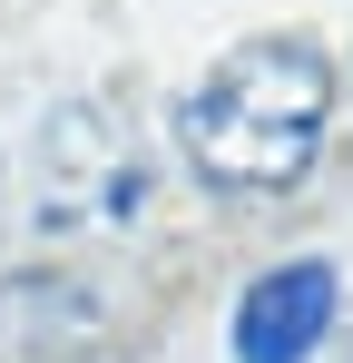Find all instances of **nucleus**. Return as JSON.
<instances>
[{
    "instance_id": "20e7f679",
    "label": "nucleus",
    "mask_w": 353,
    "mask_h": 363,
    "mask_svg": "<svg viewBox=\"0 0 353 363\" xmlns=\"http://www.w3.org/2000/svg\"><path fill=\"white\" fill-rule=\"evenodd\" d=\"M99 334H108V314L69 275H10L0 285V354H20V363H89Z\"/></svg>"
},
{
    "instance_id": "7ed1b4c3",
    "label": "nucleus",
    "mask_w": 353,
    "mask_h": 363,
    "mask_svg": "<svg viewBox=\"0 0 353 363\" xmlns=\"http://www.w3.org/2000/svg\"><path fill=\"white\" fill-rule=\"evenodd\" d=\"M324 334H334V265L324 255H294L235 295V363H304Z\"/></svg>"
},
{
    "instance_id": "f03ea898",
    "label": "nucleus",
    "mask_w": 353,
    "mask_h": 363,
    "mask_svg": "<svg viewBox=\"0 0 353 363\" xmlns=\"http://www.w3.org/2000/svg\"><path fill=\"white\" fill-rule=\"evenodd\" d=\"M40 206L59 226H128L147 206V157L138 138L99 108H59L40 128Z\"/></svg>"
},
{
    "instance_id": "f257e3e1",
    "label": "nucleus",
    "mask_w": 353,
    "mask_h": 363,
    "mask_svg": "<svg viewBox=\"0 0 353 363\" xmlns=\"http://www.w3.org/2000/svg\"><path fill=\"white\" fill-rule=\"evenodd\" d=\"M334 128V60L314 40H245L206 69L176 108L186 167L216 196H275L314 167Z\"/></svg>"
}]
</instances>
